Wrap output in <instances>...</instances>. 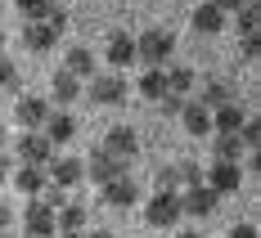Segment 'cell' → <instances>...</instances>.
Returning a JSON list of instances; mask_svg holds the SVG:
<instances>
[{"mask_svg": "<svg viewBox=\"0 0 261 238\" xmlns=\"http://www.w3.org/2000/svg\"><path fill=\"white\" fill-rule=\"evenodd\" d=\"M225 238H257V225H234Z\"/></svg>", "mask_w": 261, "mask_h": 238, "instance_id": "8d00e7d4", "label": "cell"}, {"mask_svg": "<svg viewBox=\"0 0 261 238\" xmlns=\"http://www.w3.org/2000/svg\"><path fill=\"white\" fill-rule=\"evenodd\" d=\"M59 36H63V32H59L54 23H23V45H27L32 54L54 50V45H59Z\"/></svg>", "mask_w": 261, "mask_h": 238, "instance_id": "8fae6325", "label": "cell"}, {"mask_svg": "<svg viewBox=\"0 0 261 238\" xmlns=\"http://www.w3.org/2000/svg\"><path fill=\"white\" fill-rule=\"evenodd\" d=\"M9 225H14V207L0 202V234H9Z\"/></svg>", "mask_w": 261, "mask_h": 238, "instance_id": "d590c367", "label": "cell"}, {"mask_svg": "<svg viewBox=\"0 0 261 238\" xmlns=\"http://www.w3.org/2000/svg\"><path fill=\"white\" fill-rule=\"evenodd\" d=\"M212 9H221V14H239L243 9V0H207Z\"/></svg>", "mask_w": 261, "mask_h": 238, "instance_id": "e575fe53", "label": "cell"}, {"mask_svg": "<svg viewBox=\"0 0 261 238\" xmlns=\"http://www.w3.org/2000/svg\"><path fill=\"white\" fill-rule=\"evenodd\" d=\"M198 104L207 108H221V104H234V99H230V85H225V81H207V85H203V95H198Z\"/></svg>", "mask_w": 261, "mask_h": 238, "instance_id": "d4e9b609", "label": "cell"}, {"mask_svg": "<svg viewBox=\"0 0 261 238\" xmlns=\"http://www.w3.org/2000/svg\"><path fill=\"white\" fill-rule=\"evenodd\" d=\"M90 238H117V234H108V229H95V234H90Z\"/></svg>", "mask_w": 261, "mask_h": 238, "instance_id": "ab89813d", "label": "cell"}, {"mask_svg": "<svg viewBox=\"0 0 261 238\" xmlns=\"http://www.w3.org/2000/svg\"><path fill=\"white\" fill-rule=\"evenodd\" d=\"M176 180H180V189L203 185V166H198V162H176Z\"/></svg>", "mask_w": 261, "mask_h": 238, "instance_id": "83f0119b", "label": "cell"}, {"mask_svg": "<svg viewBox=\"0 0 261 238\" xmlns=\"http://www.w3.org/2000/svg\"><path fill=\"white\" fill-rule=\"evenodd\" d=\"M54 234H86V207L81 202H63L54 212Z\"/></svg>", "mask_w": 261, "mask_h": 238, "instance_id": "9a60e30c", "label": "cell"}, {"mask_svg": "<svg viewBox=\"0 0 261 238\" xmlns=\"http://www.w3.org/2000/svg\"><path fill=\"white\" fill-rule=\"evenodd\" d=\"M50 90H54V104H59V108H68L72 99H81V81H77V77H68L63 68L54 72V85H50Z\"/></svg>", "mask_w": 261, "mask_h": 238, "instance_id": "44dd1931", "label": "cell"}, {"mask_svg": "<svg viewBox=\"0 0 261 238\" xmlns=\"http://www.w3.org/2000/svg\"><path fill=\"white\" fill-rule=\"evenodd\" d=\"M41 135H45L50 144H68V139L77 135V122H72L68 112H50V117H45V126H41Z\"/></svg>", "mask_w": 261, "mask_h": 238, "instance_id": "ffe728a7", "label": "cell"}, {"mask_svg": "<svg viewBox=\"0 0 261 238\" xmlns=\"http://www.w3.org/2000/svg\"><path fill=\"white\" fill-rule=\"evenodd\" d=\"M257 5H243V9H239V32H243V36H257Z\"/></svg>", "mask_w": 261, "mask_h": 238, "instance_id": "f546056e", "label": "cell"}, {"mask_svg": "<svg viewBox=\"0 0 261 238\" xmlns=\"http://www.w3.org/2000/svg\"><path fill=\"white\" fill-rule=\"evenodd\" d=\"M239 139H243V148H248V153L261 144V122H257V117H248V122L239 126Z\"/></svg>", "mask_w": 261, "mask_h": 238, "instance_id": "f1b7e54d", "label": "cell"}, {"mask_svg": "<svg viewBox=\"0 0 261 238\" xmlns=\"http://www.w3.org/2000/svg\"><path fill=\"white\" fill-rule=\"evenodd\" d=\"M221 27H225V14H221V9H212V5H198V9H194V32L216 36Z\"/></svg>", "mask_w": 261, "mask_h": 238, "instance_id": "7402d4cb", "label": "cell"}, {"mask_svg": "<svg viewBox=\"0 0 261 238\" xmlns=\"http://www.w3.org/2000/svg\"><path fill=\"white\" fill-rule=\"evenodd\" d=\"M14 117H18V126H23V131H41V126H45V117H50V104H45V99H36V95H23L18 108H14Z\"/></svg>", "mask_w": 261, "mask_h": 238, "instance_id": "7c38bea8", "label": "cell"}, {"mask_svg": "<svg viewBox=\"0 0 261 238\" xmlns=\"http://www.w3.org/2000/svg\"><path fill=\"white\" fill-rule=\"evenodd\" d=\"M180 122H185V131H189V135H198V139H203V135H212V112L198 104V99H185Z\"/></svg>", "mask_w": 261, "mask_h": 238, "instance_id": "e0dca14e", "label": "cell"}, {"mask_svg": "<svg viewBox=\"0 0 261 238\" xmlns=\"http://www.w3.org/2000/svg\"><path fill=\"white\" fill-rule=\"evenodd\" d=\"M50 158H54L50 139L41 131H23V139H18V162H23V166H45Z\"/></svg>", "mask_w": 261, "mask_h": 238, "instance_id": "ba28073f", "label": "cell"}, {"mask_svg": "<svg viewBox=\"0 0 261 238\" xmlns=\"http://www.w3.org/2000/svg\"><path fill=\"white\" fill-rule=\"evenodd\" d=\"M45 180L59 185V189H72V185L86 180V162H77V158H50L45 162Z\"/></svg>", "mask_w": 261, "mask_h": 238, "instance_id": "52a82bcc", "label": "cell"}, {"mask_svg": "<svg viewBox=\"0 0 261 238\" xmlns=\"http://www.w3.org/2000/svg\"><path fill=\"white\" fill-rule=\"evenodd\" d=\"M221 207V193H212L207 185H194L180 193V216H194V220H207L212 212Z\"/></svg>", "mask_w": 261, "mask_h": 238, "instance_id": "5b68a950", "label": "cell"}, {"mask_svg": "<svg viewBox=\"0 0 261 238\" xmlns=\"http://www.w3.org/2000/svg\"><path fill=\"white\" fill-rule=\"evenodd\" d=\"M0 45H5V36H0Z\"/></svg>", "mask_w": 261, "mask_h": 238, "instance_id": "ee69618b", "label": "cell"}, {"mask_svg": "<svg viewBox=\"0 0 261 238\" xmlns=\"http://www.w3.org/2000/svg\"><path fill=\"white\" fill-rule=\"evenodd\" d=\"M45 185H50V180H45V166H18V171H14V189L27 193V198H41Z\"/></svg>", "mask_w": 261, "mask_h": 238, "instance_id": "ac0fdd59", "label": "cell"}, {"mask_svg": "<svg viewBox=\"0 0 261 238\" xmlns=\"http://www.w3.org/2000/svg\"><path fill=\"white\" fill-rule=\"evenodd\" d=\"M104 153H113L117 162H130L135 153H140V139H135V131L130 126H113V131L104 135V144H99Z\"/></svg>", "mask_w": 261, "mask_h": 238, "instance_id": "9c48e42d", "label": "cell"}, {"mask_svg": "<svg viewBox=\"0 0 261 238\" xmlns=\"http://www.w3.org/2000/svg\"><path fill=\"white\" fill-rule=\"evenodd\" d=\"M203 185L212 189V193H239V185H243V166L239 162H212L207 171H203Z\"/></svg>", "mask_w": 261, "mask_h": 238, "instance_id": "277c9868", "label": "cell"}, {"mask_svg": "<svg viewBox=\"0 0 261 238\" xmlns=\"http://www.w3.org/2000/svg\"><path fill=\"white\" fill-rule=\"evenodd\" d=\"M9 180V162H5V153H0V185Z\"/></svg>", "mask_w": 261, "mask_h": 238, "instance_id": "74e56055", "label": "cell"}, {"mask_svg": "<svg viewBox=\"0 0 261 238\" xmlns=\"http://www.w3.org/2000/svg\"><path fill=\"white\" fill-rule=\"evenodd\" d=\"M243 153H248V148H243L239 135H216V162H239Z\"/></svg>", "mask_w": 261, "mask_h": 238, "instance_id": "4316f807", "label": "cell"}, {"mask_svg": "<svg viewBox=\"0 0 261 238\" xmlns=\"http://www.w3.org/2000/svg\"><path fill=\"white\" fill-rule=\"evenodd\" d=\"M176 54V36L167 32V27H149L144 36H135V63H144V68H167V58Z\"/></svg>", "mask_w": 261, "mask_h": 238, "instance_id": "6da1fadb", "label": "cell"}, {"mask_svg": "<svg viewBox=\"0 0 261 238\" xmlns=\"http://www.w3.org/2000/svg\"><path fill=\"white\" fill-rule=\"evenodd\" d=\"M176 238H203V234H198V229H185V234H176Z\"/></svg>", "mask_w": 261, "mask_h": 238, "instance_id": "f35d334b", "label": "cell"}, {"mask_svg": "<svg viewBox=\"0 0 261 238\" xmlns=\"http://www.w3.org/2000/svg\"><path fill=\"white\" fill-rule=\"evenodd\" d=\"M108 63H113V72H122L135 63V36L130 32H113L108 36Z\"/></svg>", "mask_w": 261, "mask_h": 238, "instance_id": "5bb4252c", "label": "cell"}, {"mask_svg": "<svg viewBox=\"0 0 261 238\" xmlns=\"http://www.w3.org/2000/svg\"><path fill=\"white\" fill-rule=\"evenodd\" d=\"M99 189H104L108 207H130V202H140V185L130 180V171H126V175H117V180H108V185H99Z\"/></svg>", "mask_w": 261, "mask_h": 238, "instance_id": "4fadbf2b", "label": "cell"}, {"mask_svg": "<svg viewBox=\"0 0 261 238\" xmlns=\"http://www.w3.org/2000/svg\"><path fill=\"white\" fill-rule=\"evenodd\" d=\"M158 189H162V193H176V189H180V180H176V166H158Z\"/></svg>", "mask_w": 261, "mask_h": 238, "instance_id": "4dcf8cb0", "label": "cell"}, {"mask_svg": "<svg viewBox=\"0 0 261 238\" xmlns=\"http://www.w3.org/2000/svg\"><path fill=\"white\" fill-rule=\"evenodd\" d=\"M144 220H149L153 229H171V225L180 220V193H162V189H158L153 198L144 202Z\"/></svg>", "mask_w": 261, "mask_h": 238, "instance_id": "3957f363", "label": "cell"}, {"mask_svg": "<svg viewBox=\"0 0 261 238\" xmlns=\"http://www.w3.org/2000/svg\"><path fill=\"white\" fill-rule=\"evenodd\" d=\"M239 54H243V58H248V63H252V58H257V54H261V45H257V36H243V45H239Z\"/></svg>", "mask_w": 261, "mask_h": 238, "instance_id": "836d02e7", "label": "cell"}, {"mask_svg": "<svg viewBox=\"0 0 261 238\" xmlns=\"http://www.w3.org/2000/svg\"><path fill=\"white\" fill-rule=\"evenodd\" d=\"M23 234H32V238H54V207H50V202L32 198V202L23 207Z\"/></svg>", "mask_w": 261, "mask_h": 238, "instance_id": "8992f818", "label": "cell"}, {"mask_svg": "<svg viewBox=\"0 0 261 238\" xmlns=\"http://www.w3.org/2000/svg\"><path fill=\"white\" fill-rule=\"evenodd\" d=\"M0 238H14V234H0Z\"/></svg>", "mask_w": 261, "mask_h": 238, "instance_id": "7bdbcfd3", "label": "cell"}, {"mask_svg": "<svg viewBox=\"0 0 261 238\" xmlns=\"http://www.w3.org/2000/svg\"><path fill=\"white\" fill-rule=\"evenodd\" d=\"M158 104L167 108V117H180V108H185V99H180V95H162V99H158Z\"/></svg>", "mask_w": 261, "mask_h": 238, "instance_id": "d6a6232c", "label": "cell"}, {"mask_svg": "<svg viewBox=\"0 0 261 238\" xmlns=\"http://www.w3.org/2000/svg\"><path fill=\"white\" fill-rule=\"evenodd\" d=\"M126 95H130V85H126L122 72H95V77H90V99H95V104L117 108Z\"/></svg>", "mask_w": 261, "mask_h": 238, "instance_id": "7a4b0ae2", "label": "cell"}, {"mask_svg": "<svg viewBox=\"0 0 261 238\" xmlns=\"http://www.w3.org/2000/svg\"><path fill=\"white\" fill-rule=\"evenodd\" d=\"M63 72H68V77H95V54L86 50V45H72V50L63 54Z\"/></svg>", "mask_w": 261, "mask_h": 238, "instance_id": "d6986e66", "label": "cell"}, {"mask_svg": "<svg viewBox=\"0 0 261 238\" xmlns=\"http://www.w3.org/2000/svg\"><path fill=\"white\" fill-rule=\"evenodd\" d=\"M23 238H32V234H23Z\"/></svg>", "mask_w": 261, "mask_h": 238, "instance_id": "f6af8a7d", "label": "cell"}, {"mask_svg": "<svg viewBox=\"0 0 261 238\" xmlns=\"http://www.w3.org/2000/svg\"><path fill=\"white\" fill-rule=\"evenodd\" d=\"M140 95H144V99H162V95H167V77H162V72H158V68H144V77H140Z\"/></svg>", "mask_w": 261, "mask_h": 238, "instance_id": "484cf974", "label": "cell"}, {"mask_svg": "<svg viewBox=\"0 0 261 238\" xmlns=\"http://www.w3.org/2000/svg\"><path fill=\"white\" fill-rule=\"evenodd\" d=\"M162 77H167V95H189L194 90V72L189 68H162Z\"/></svg>", "mask_w": 261, "mask_h": 238, "instance_id": "cb8c5ba5", "label": "cell"}, {"mask_svg": "<svg viewBox=\"0 0 261 238\" xmlns=\"http://www.w3.org/2000/svg\"><path fill=\"white\" fill-rule=\"evenodd\" d=\"M248 122V112L239 104H221V108H212V131L216 135H239V126Z\"/></svg>", "mask_w": 261, "mask_h": 238, "instance_id": "2e32d148", "label": "cell"}, {"mask_svg": "<svg viewBox=\"0 0 261 238\" xmlns=\"http://www.w3.org/2000/svg\"><path fill=\"white\" fill-rule=\"evenodd\" d=\"M9 85H18V68L9 58H0V90H9Z\"/></svg>", "mask_w": 261, "mask_h": 238, "instance_id": "1f68e13d", "label": "cell"}, {"mask_svg": "<svg viewBox=\"0 0 261 238\" xmlns=\"http://www.w3.org/2000/svg\"><path fill=\"white\" fill-rule=\"evenodd\" d=\"M86 175H90L95 185H108V180L126 175V162H117L113 153H104V148H95V153H90V162H86Z\"/></svg>", "mask_w": 261, "mask_h": 238, "instance_id": "30bf717a", "label": "cell"}, {"mask_svg": "<svg viewBox=\"0 0 261 238\" xmlns=\"http://www.w3.org/2000/svg\"><path fill=\"white\" fill-rule=\"evenodd\" d=\"M59 238H90V234H59Z\"/></svg>", "mask_w": 261, "mask_h": 238, "instance_id": "60d3db41", "label": "cell"}, {"mask_svg": "<svg viewBox=\"0 0 261 238\" xmlns=\"http://www.w3.org/2000/svg\"><path fill=\"white\" fill-rule=\"evenodd\" d=\"M14 5H18V14H23L27 23H45L59 9V0H14Z\"/></svg>", "mask_w": 261, "mask_h": 238, "instance_id": "603a6c76", "label": "cell"}, {"mask_svg": "<svg viewBox=\"0 0 261 238\" xmlns=\"http://www.w3.org/2000/svg\"><path fill=\"white\" fill-rule=\"evenodd\" d=\"M0 139H5V126H0Z\"/></svg>", "mask_w": 261, "mask_h": 238, "instance_id": "b9f144b4", "label": "cell"}]
</instances>
